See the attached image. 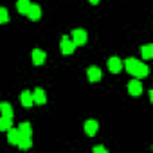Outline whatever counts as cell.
Instances as JSON below:
<instances>
[{
    "label": "cell",
    "mask_w": 153,
    "mask_h": 153,
    "mask_svg": "<svg viewBox=\"0 0 153 153\" xmlns=\"http://www.w3.org/2000/svg\"><path fill=\"white\" fill-rule=\"evenodd\" d=\"M140 56H142L144 59H149V58H153V45H151V43H146V45H142V47H140Z\"/></svg>",
    "instance_id": "14"
},
{
    "label": "cell",
    "mask_w": 153,
    "mask_h": 153,
    "mask_svg": "<svg viewBox=\"0 0 153 153\" xmlns=\"http://www.w3.org/2000/svg\"><path fill=\"white\" fill-rule=\"evenodd\" d=\"M59 49H61V52L63 54H72L74 52V49H76V45H74V42L70 40V38H67V36H63L61 38V42H59Z\"/></svg>",
    "instance_id": "5"
},
{
    "label": "cell",
    "mask_w": 153,
    "mask_h": 153,
    "mask_svg": "<svg viewBox=\"0 0 153 153\" xmlns=\"http://www.w3.org/2000/svg\"><path fill=\"white\" fill-rule=\"evenodd\" d=\"M18 131H20V137H33V128L29 123H22L18 126Z\"/></svg>",
    "instance_id": "13"
},
{
    "label": "cell",
    "mask_w": 153,
    "mask_h": 153,
    "mask_svg": "<svg viewBox=\"0 0 153 153\" xmlns=\"http://www.w3.org/2000/svg\"><path fill=\"white\" fill-rule=\"evenodd\" d=\"M124 68H126V72H130L131 76H135L137 79H142V78H146V76L149 74V67L146 63L135 59V58H128L124 61Z\"/></svg>",
    "instance_id": "1"
},
{
    "label": "cell",
    "mask_w": 153,
    "mask_h": 153,
    "mask_svg": "<svg viewBox=\"0 0 153 153\" xmlns=\"http://www.w3.org/2000/svg\"><path fill=\"white\" fill-rule=\"evenodd\" d=\"M106 67H108V70L110 72H114V74H119L121 70H123V61L119 59V58H108V61H106Z\"/></svg>",
    "instance_id": "6"
},
{
    "label": "cell",
    "mask_w": 153,
    "mask_h": 153,
    "mask_svg": "<svg viewBox=\"0 0 153 153\" xmlns=\"http://www.w3.org/2000/svg\"><path fill=\"white\" fill-rule=\"evenodd\" d=\"M92 151H94V153H106V148H105V146H94Z\"/></svg>",
    "instance_id": "20"
},
{
    "label": "cell",
    "mask_w": 153,
    "mask_h": 153,
    "mask_svg": "<svg viewBox=\"0 0 153 153\" xmlns=\"http://www.w3.org/2000/svg\"><path fill=\"white\" fill-rule=\"evenodd\" d=\"M97 130H99V123L96 121V119H88L87 123H85V133L87 135H96L97 133Z\"/></svg>",
    "instance_id": "8"
},
{
    "label": "cell",
    "mask_w": 153,
    "mask_h": 153,
    "mask_svg": "<svg viewBox=\"0 0 153 153\" xmlns=\"http://www.w3.org/2000/svg\"><path fill=\"white\" fill-rule=\"evenodd\" d=\"M29 7H31V2H29V0H18V2H16V9H18V13H22V15H27Z\"/></svg>",
    "instance_id": "16"
},
{
    "label": "cell",
    "mask_w": 153,
    "mask_h": 153,
    "mask_svg": "<svg viewBox=\"0 0 153 153\" xmlns=\"http://www.w3.org/2000/svg\"><path fill=\"white\" fill-rule=\"evenodd\" d=\"M20 149H29L31 146H33V140H31V137H20V140H18V144H16Z\"/></svg>",
    "instance_id": "18"
},
{
    "label": "cell",
    "mask_w": 153,
    "mask_h": 153,
    "mask_svg": "<svg viewBox=\"0 0 153 153\" xmlns=\"http://www.w3.org/2000/svg\"><path fill=\"white\" fill-rule=\"evenodd\" d=\"M27 16H29V20H40L42 18V7L38 6V4H31V7H29V11H27Z\"/></svg>",
    "instance_id": "9"
},
{
    "label": "cell",
    "mask_w": 153,
    "mask_h": 153,
    "mask_svg": "<svg viewBox=\"0 0 153 153\" xmlns=\"http://www.w3.org/2000/svg\"><path fill=\"white\" fill-rule=\"evenodd\" d=\"M45 59H47V56H45V52H43L42 49H34V51H33V63H34L36 67L43 65Z\"/></svg>",
    "instance_id": "10"
},
{
    "label": "cell",
    "mask_w": 153,
    "mask_h": 153,
    "mask_svg": "<svg viewBox=\"0 0 153 153\" xmlns=\"http://www.w3.org/2000/svg\"><path fill=\"white\" fill-rule=\"evenodd\" d=\"M128 94H130L131 97H139V96L142 94V83H140L137 78L128 83Z\"/></svg>",
    "instance_id": "3"
},
{
    "label": "cell",
    "mask_w": 153,
    "mask_h": 153,
    "mask_svg": "<svg viewBox=\"0 0 153 153\" xmlns=\"http://www.w3.org/2000/svg\"><path fill=\"white\" fill-rule=\"evenodd\" d=\"M0 112H2L4 117H13V106H11L7 101H2V103H0Z\"/></svg>",
    "instance_id": "15"
},
{
    "label": "cell",
    "mask_w": 153,
    "mask_h": 153,
    "mask_svg": "<svg viewBox=\"0 0 153 153\" xmlns=\"http://www.w3.org/2000/svg\"><path fill=\"white\" fill-rule=\"evenodd\" d=\"M13 126V117H0V130L2 131H7L9 128Z\"/></svg>",
    "instance_id": "17"
},
{
    "label": "cell",
    "mask_w": 153,
    "mask_h": 153,
    "mask_svg": "<svg viewBox=\"0 0 153 153\" xmlns=\"http://www.w3.org/2000/svg\"><path fill=\"white\" fill-rule=\"evenodd\" d=\"M33 101L36 103V105H45L47 103V96H45V90L43 88H34V92H33Z\"/></svg>",
    "instance_id": "7"
},
{
    "label": "cell",
    "mask_w": 153,
    "mask_h": 153,
    "mask_svg": "<svg viewBox=\"0 0 153 153\" xmlns=\"http://www.w3.org/2000/svg\"><path fill=\"white\" fill-rule=\"evenodd\" d=\"M70 40L74 42L76 47H78V45H85L87 40H88V34H87L85 29H74V31L70 33Z\"/></svg>",
    "instance_id": "2"
},
{
    "label": "cell",
    "mask_w": 153,
    "mask_h": 153,
    "mask_svg": "<svg viewBox=\"0 0 153 153\" xmlns=\"http://www.w3.org/2000/svg\"><path fill=\"white\" fill-rule=\"evenodd\" d=\"M9 22V13L6 7H0V24H7Z\"/></svg>",
    "instance_id": "19"
},
{
    "label": "cell",
    "mask_w": 153,
    "mask_h": 153,
    "mask_svg": "<svg viewBox=\"0 0 153 153\" xmlns=\"http://www.w3.org/2000/svg\"><path fill=\"white\" fill-rule=\"evenodd\" d=\"M87 78H88L90 83H97V81H101V78H103V72H101V68H97V67H88V68H87Z\"/></svg>",
    "instance_id": "4"
},
{
    "label": "cell",
    "mask_w": 153,
    "mask_h": 153,
    "mask_svg": "<svg viewBox=\"0 0 153 153\" xmlns=\"http://www.w3.org/2000/svg\"><path fill=\"white\" fill-rule=\"evenodd\" d=\"M88 2H90V4H94V6H96V4H99V2H101V0H88Z\"/></svg>",
    "instance_id": "21"
},
{
    "label": "cell",
    "mask_w": 153,
    "mask_h": 153,
    "mask_svg": "<svg viewBox=\"0 0 153 153\" xmlns=\"http://www.w3.org/2000/svg\"><path fill=\"white\" fill-rule=\"evenodd\" d=\"M18 140H20V131H18V128H13V126H11V128L7 130V142L16 146Z\"/></svg>",
    "instance_id": "11"
},
{
    "label": "cell",
    "mask_w": 153,
    "mask_h": 153,
    "mask_svg": "<svg viewBox=\"0 0 153 153\" xmlns=\"http://www.w3.org/2000/svg\"><path fill=\"white\" fill-rule=\"evenodd\" d=\"M20 101H22V105L24 106H33L34 105V101H33V92H29V90H24L22 94H20Z\"/></svg>",
    "instance_id": "12"
}]
</instances>
